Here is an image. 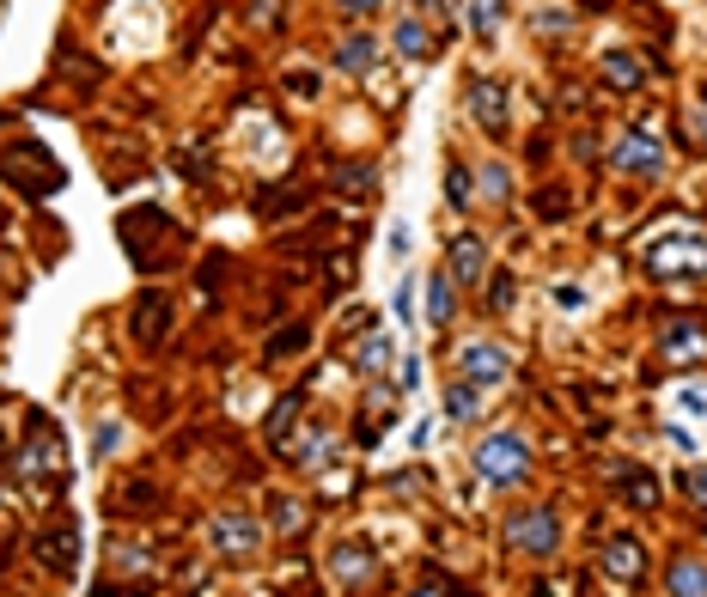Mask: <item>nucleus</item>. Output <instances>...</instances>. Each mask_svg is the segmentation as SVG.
<instances>
[{
  "label": "nucleus",
  "mask_w": 707,
  "mask_h": 597,
  "mask_svg": "<svg viewBox=\"0 0 707 597\" xmlns=\"http://www.w3.org/2000/svg\"><path fill=\"white\" fill-rule=\"evenodd\" d=\"M470 457H475V475H482L488 487H519L524 475H531V445H524L519 433H482Z\"/></svg>",
  "instance_id": "f257e3e1"
},
{
  "label": "nucleus",
  "mask_w": 707,
  "mask_h": 597,
  "mask_svg": "<svg viewBox=\"0 0 707 597\" xmlns=\"http://www.w3.org/2000/svg\"><path fill=\"white\" fill-rule=\"evenodd\" d=\"M641 268L653 280H683V275H707V231H670V238L646 244Z\"/></svg>",
  "instance_id": "f03ea898"
},
{
  "label": "nucleus",
  "mask_w": 707,
  "mask_h": 597,
  "mask_svg": "<svg viewBox=\"0 0 707 597\" xmlns=\"http://www.w3.org/2000/svg\"><path fill=\"white\" fill-rule=\"evenodd\" d=\"M0 171H7V183L19 195H49V189H61V165L43 153L37 141H24V146H0Z\"/></svg>",
  "instance_id": "7ed1b4c3"
},
{
  "label": "nucleus",
  "mask_w": 707,
  "mask_h": 597,
  "mask_svg": "<svg viewBox=\"0 0 707 597\" xmlns=\"http://www.w3.org/2000/svg\"><path fill=\"white\" fill-rule=\"evenodd\" d=\"M500 536H506L519 555H555L561 548V518L549 506H512L506 524H500Z\"/></svg>",
  "instance_id": "20e7f679"
},
{
  "label": "nucleus",
  "mask_w": 707,
  "mask_h": 597,
  "mask_svg": "<svg viewBox=\"0 0 707 597\" xmlns=\"http://www.w3.org/2000/svg\"><path fill=\"white\" fill-rule=\"evenodd\" d=\"M458 372H463V384H500V378L512 372V353H506V341H488V336H475V341H463L458 348Z\"/></svg>",
  "instance_id": "39448f33"
},
{
  "label": "nucleus",
  "mask_w": 707,
  "mask_h": 597,
  "mask_svg": "<svg viewBox=\"0 0 707 597\" xmlns=\"http://www.w3.org/2000/svg\"><path fill=\"white\" fill-rule=\"evenodd\" d=\"M207 543L226 560H250L256 548H263V524H256L250 512H219V518L207 524Z\"/></svg>",
  "instance_id": "423d86ee"
},
{
  "label": "nucleus",
  "mask_w": 707,
  "mask_h": 597,
  "mask_svg": "<svg viewBox=\"0 0 707 597\" xmlns=\"http://www.w3.org/2000/svg\"><path fill=\"white\" fill-rule=\"evenodd\" d=\"M609 165L628 171V177H658V171H665V146H658L653 128H628L616 141V153H609Z\"/></svg>",
  "instance_id": "0eeeda50"
},
{
  "label": "nucleus",
  "mask_w": 707,
  "mask_h": 597,
  "mask_svg": "<svg viewBox=\"0 0 707 597\" xmlns=\"http://www.w3.org/2000/svg\"><path fill=\"white\" fill-rule=\"evenodd\" d=\"M658 353L670 366H689V360H707V329L695 317H665L658 323Z\"/></svg>",
  "instance_id": "6e6552de"
},
{
  "label": "nucleus",
  "mask_w": 707,
  "mask_h": 597,
  "mask_svg": "<svg viewBox=\"0 0 707 597\" xmlns=\"http://www.w3.org/2000/svg\"><path fill=\"white\" fill-rule=\"evenodd\" d=\"M597 573L616 579V585L646 579V543H634V536H609V543L597 548Z\"/></svg>",
  "instance_id": "1a4fd4ad"
},
{
  "label": "nucleus",
  "mask_w": 707,
  "mask_h": 597,
  "mask_svg": "<svg viewBox=\"0 0 707 597\" xmlns=\"http://www.w3.org/2000/svg\"><path fill=\"white\" fill-rule=\"evenodd\" d=\"M470 116L482 134H506V85L500 80H470Z\"/></svg>",
  "instance_id": "9d476101"
},
{
  "label": "nucleus",
  "mask_w": 707,
  "mask_h": 597,
  "mask_svg": "<svg viewBox=\"0 0 707 597\" xmlns=\"http://www.w3.org/2000/svg\"><path fill=\"white\" fill-rule=\"evenodd\" d=\"M597 80H604L609 92H641L646 85V55H634V49H609V55H597Z\"/></svg>",
  "instance_id": "9b49d317"
},
{
  "label": "nucleus",
  "mask_w": 707,
  "mask_h": 597,
  "mask_svg": "<svg viewBox=\"0 0 707 597\" xmlns=\"http://www.w3.org/2000/svg\"><path fill=\"white\" fill-rule=\"evenodd\" d=\"M329 573H336V585H366L378 573V560H372V548L360 543V536H348V543H336V555H329Z\"/></svg>",
  "instance_id": "f8f14e48"
},
{
  "label": "nucleus",
  "mask_w": 707,
  "mask_h": 597,
  "mask_svg": "<svg viewBox=\"0 0 707 597\" xmlns=\"http://www.w3.org/2000/svg\"><path fill=\"white\" fill-rule=\"evenodd\" d=\"M165 329H171V299H165V292H141V305H134V341L153 348Z\"/></svg>",
  "instance_id": "ddd939ff"
},
{
  "label": "nucleus",
  "mask_w": 707,
  "mask_h": 597,
  "mask_svg": "<svg viewBox=\"0 0 707 597\" xmlns=\"http://www.w3.org/2000/svg\"><path fill=\"white\" fill-rule=\"evenodd\" d=\"M336 433H329V426H311V433H299V439H293V451H287V457L293 463H299V470H329V463H336Z\"/></svg>",
  "instance_id": "4468645a"
},
{
  "label": "nucleus",
  "mask_w": 707,
  "mask_h": 597,
  "mask_svg": "<svg viewBox=\"0 0 707 597\" xmlns=\"http://www.w3.org/2000/svg\"><path fill=\"white\" fill-rule=\"evenodd\" d=\"M43 567L49 573H73V560H80V531L73 524H55V531H43Z\"/></svg>",
  "instance_id": "2eb2a0df"
},
{
  "label": "nucleus",
  "mask_w": 707,
  "mask_h": 597,
  "mask_svg": "<svg viewBox=\"0 0 707 597\" xmlns=\"http://www.w3.org/2000/svg\"><path fill=\"white\" fill-rule=\"evenodd\" d=\"M665 591H670V597H707V560L677 555V560L665 567Z\"/></svg>",
  "instance_id": "dca6fc26"
},
{
  "label": "nucleus",
  "mask_w": 707,
  "mask_h": 597,
  "mask_svg": "<svg viewBox=\"0 0 707 597\" xmlns=\"http://www.w3.org/2000/svg\"><path fill=\"white\" fill-rule=\"evenodd\" d=\"M336 68H341V73H354V80H366V73L378 68V43H372L366 31L341 37V43H336Z\"/></svg>",
  "instance_id": "f3484780"
},
{
  "label": "nucleus",
  "mask_w": 707,
  "mask_h": 597,
  "mask_svg": "<svg viewBox=\"0 0 707 597\" xmlns=\"http://www.w3.org/2000/svg\"><path fill=\"white\" fill-rule=\"evenodd\" d=\"M609 482L622 487V500H628V506H653V500H658V475H653V470H634V463H616V470H609Z\"/></svg>",
  "instance_id": "a211bd4d"
},
{
  "label": "nucleus",
  "mask_w": 707,
  "mask_h": 597,
  "mask_svg": "<svg viewBox=\"0 0 707 597\" xmlns=\"http://www.w3.org/2000/svg\"><path fill=\"white\" fill-rule=\"evenodd\" d=\"M451 292H458V280H451V268H433V275H427V323L433 329H445L451 323Z\"/></svg>",
  "instance_id": "6ab92c4d"
},
{
  "label": "nucleus",
  "mask_w": 707,
  "mask_h": 597,
  "mask_svg": "<svg viewBox=\"0 0 707 597\" xmlns=\"http://www.w3.org/2000/svg\"><path fill=\"white\" fill-rule=\"evenodd\" d=\"M488 268V244L475 238V231H463L458 244H451V280H475Z\"/></svg>",
  "instance_id": "aec40b11"
},
{
  "label": "nucleus",
  "mask_w": 707,
  "mask_h": 597,
  "mask_svg": "<svg viewBox=\"0 0 707 597\" xmlns=\"http://www.w3.org/2000/svg\"><path fill=\"white\" fill-rule=\"evenodd\" d=\"M354 366H360L366 378H378V372H385V366H390V336H385V329H366V336H360V348H354Z\"/></svg>",
  "instance_id": "412c9836"
},
{
  "label": "nucleus",
  "mask_w": 707,
  "mask_h": 597,
  "mask_svg": "<svg viewBox=\"0 0 707 597\" xmlns=\"http://www.w3.org/2000/svg\"><path fill=\"white\" fill-rule=\"evenodd\" d=\"M390 49H397V55H409V61H421L427 49H433V37H427L421 19H397V31H390Z\"/></svg>",
  "instance_id": "4be33fe9"
},
{
  "label": "nucleus",
  "mask_w": 707,
  "mask_h": 597,
  "mask_svg": "<svg viewBox=\"0 0 707 597\" xmlns=\"http://www.w3.org/2000/svg\"><path fill=\"white\" fill-rule=\"evenodd\" d=\"M500 19H506V0H470V31L482 37V43L500 37Z\"/></svg>",
  "instance_id": "5701e85b"
},
{
  "label": "nucleus",
  "mask_w": 707,
  "mask_h": 597,
  "mask_svg": "<svg viewBox=\"0 0 707 597\" xmlns=\"http://www.w3.org/2000/svg\"><path fill=\"white\" fill-rule=\"evenodd\" d=\"M305 409V390H287V397H280V409L268 414V445H287V426H293V414Z\"/></svg>",
  "instance_id": "b1692460"
},
{
  "label": "nucleus",
  "mask_w": 707,
  "mask_h": 597,
  "mask_svg": "<svg viewBox=\"0 0 707 597\" xmlns=\"http://www.w3.org/2000/svg\"><path fill=\"white\" fill-rule=\"evenodd\" d=\"M683 134H689L695 153H707V92L689 97V110H683Z\"/></svg>",
  "instance_id": "393cba45"
},
{
  "label": "nucleus",
  "mask_w": 707,
  "mask_h": 597,
  "mask_svg": "<svg viewBox=\"0 0 707 597\" xmlns=\"http://www.w3.org/2000/svg\"><path fill=\"white\" fill-rule=\"evenodd\" d=\"M445 202H451V207H475V189H470V165H458V158H451V165H445Z\"/></svg>",
  "instance_id": "a878e982"
},
{
  "label": "nucleus",
  "mask_w": 707,
  "mask_h": 597,
  "mask_svg": "<svg viewBox=\"0 0 707 597\" xmlns=\"http://www.w3.org/2000/svg\"><path fill=\"white\" fill-rule=\"evenodd\" d=\"M372 183H378L372 165H336V189H341V195H366Z\"/></svg>",
  "instance_id": "bb28decb"
},
{
  "label": "nucleus",
  "mask_w": 707,
  "mask_h": 597,
  "mask_svg": "<svg viewBox=\"0 0 707 597\" xmlns=\"http://www.w3.org/2000/svg\"><path fill=\"white\" fill-rule=\"evenodd\" d=\"M475 409H482V402H475V384H451L445 390V414H451V421H475Z\"/></svg>",
  "instance_id": "cd10ccee"
},
{
  "label": "nucleus",
  "mask_w": 707,
  "mask_h": 597,
  "mask_svg": "<svg viewBox=\"0 0 707 597\" xmlns=\"http://www.w3.org/2000/svg\"><path fill=\"white\" fill-rule=\"evenodd\" d=\"M305 341H311V329H305V323L280 329V336L268 341V360H287V353H299V348H305Z\"/></svg>",
  "instance_id": "c85d7f7f"
},
{
  "label": "nucleus",
  "mask_w": 707,
  "mask_h": 597,
  "mask_svg": "<svg viewBox=\"0 0 707 597\" xmlns=\"http://www.w3.org/2000/svg\"><path fill=\"white\" fill-rule=\"evenodd\" d=\"M512 292H519V280H512L506 275V268H500V275H488V311H506V305H512Z\"/></svg>",
  "instance_id": "c756f323"
},
{
  "label": "nucleus",
  "mask_w": 707,
  "mask_h": 597,
  "mask_svg": "<svg viewBox=\"0 0 707 597\" xmlns=\"http://www.w3.org/2000/svg\"><path fill=\"white\" fill-rule=\"evenodd\" d=\"M275 524H280V531H299V524H305V512L293 506L287 494H275Z\"/></svg>",
  "instance_id": "7c9ffc66"
},
{
  "label": "nucleus",
  "mask_w": 707,
  "mask_h": 597,
  "mask_svg": "<svg viewBox=\"0 0 707 597\" xmlns=\"http://www.w3.org/2000/svg\"><path fill=\"white\" fill-rule=\"evenodd\" d=\"M683 494H689V506L707 512V470H689V475H683Z\"/></svg>",
  "instance_id": "2f4dec72"
},
{
  "label": "nucleus",
  "mask_w": 707,
  "mask_h": 597,
  "mask_svg": "<svg viewBox=\"0 0 707 597\" xmlns=\"http://www.w3.org/2000/svg\"><path fill=\"white\" fill-rule=\"evenodd\" d=\"M506 189H512L506 165H482V195H506Z\"/></svg>",
  "instance_id": "473e14b6"
},
{
  "label": "nucleus",
  "mask_w": 707,
  "mask_h": 597,
  "mask_svg": "<svg viewBox=\"0 0 707 597\" xmlns=\"http://www.w3.org/2000/svg\"><path fill=\"white\" fill-rule=\"evenodd\" d=\"M116 439H122V421H98V457H110V451H116Z\"/></svg>",
  "instance_id": "72a5a7b5"
},
{
  "label": "nucleus",
  "mask_w": 707,
  "mask_h": 597,
  "mask_svg": "<svg viewBox=\"0 0 707 597\" xmlns=\"http://www.w3.org/2000/svg\"><path fill=\"white\" fill-rule=\"evenodd\" d=\"M451 591H458V585H451L445 573H427V585H421L414 597H451Z\"/></svg>",
  "instance_id": "f704fd0d"
},
{
  "label": "nucleus",
  "mask_w": 707,
  "mask_h": 597,
  "mask_svg": "<svg viewBox=\"0 0 707 597\" xmlns=\"http://www.w3.org/2000/svg\"><path fill=\"white\" fill-rule=\"evenodd\" d=\"M536 214H543V219H561V189H543V195H536Z\"/></svg>",
  "instance_id": "c9c22d12"
},
{
  "label": "nucleus",
  "mask_w": 707,
  "mask_h": 597,
  "mask_svg": "<svg viewBox=\"0 0 707 597\" xmlns=\"http://www.w3.org/2000/svg\"><path fill=\"white\" fill-rule=\"evenodd\" d=\"M390 256H409V226H390Z\"/></svg>",
  "instance_id": "e433bc0d"
},
{
  "label": "nucleus",
  "mask_w": 707,
  "mask_h": 597,
  "mask_svg": "<svg viewBox=\"0 0 707 597\" xmlns=\"http://www.w3.org/2000/svg\"><path fill=\"white\" fill-rule=\"evenodd\" d=\"M341 12H354V19H366V12H378V0H336Z\"/></svg>",
  "instance_id": "4c0bfd02"
},
{
  "label": "nucleus",
  "mask_w": 707,
  "mask_h": 597,
  "mask_svg": "<svg viewBox=\"0 0 707 597\" xmlns=\"http://www.w3.org/2000/svg\"><path fill=\"white\" fill-rule=\"evenodd\" d=\"M390 311H397L402 323H409V317H414V305H409V287H397V299H390Z\"/></svg>",
  "instance_id": "58836bf2"
},
{
  "label": "nucleus",
  "mask_w": 707,
  "mask_h": 597,
  "mask_svg": "<svg viewBox=\"0 0 707 597\" xmlns=\"http://www.w3.org/2000/svg\"><path fill=\"white\" fill-rule=\"evenodd\" d=\"M414 7H427V12H451L458 0H414Z\"/></svg>",
  "instance_id": "ea45409f"
}]
</instances>
